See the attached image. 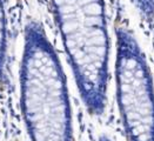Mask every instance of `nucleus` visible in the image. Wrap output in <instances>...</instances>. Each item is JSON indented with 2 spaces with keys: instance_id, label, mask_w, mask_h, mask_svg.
Instances as JSON below:
<instances>
[{
  "instance_id": "nucleus-1",
  "label": "nucleus",
  "mask_w": 154,
  "mask_h": 141,
  "mask_svg": "<svg viewBox=\"0 0 154 141\" xmlns=\"http://www.w3.org/2000/svg\"><path fill=\"white\" fill-rule=\"evenodd\" d=\"M20 98L32 141H73L66 77L44 27L37 21H29L25 28Z\"/></svg>"
},
{
  "instance_id": "nucleus-2",
  "label": "nucleus",
  "mask_w": 154,
  "mask_h": 141,
  "mask_svg": "<svg viewBox=\"0 0 154 141\" xmlns=\"http://www.w3.org/2000/svg\"><path fill=\"white\" fill-rule=\"evenodd\" d=\"M63 45L91 114L106 106L109 37L103 0H52Z\"/></svg>"
},
{
  "instance_id": "nucleus-3",
  "label": "nucleus",
  "mask_w": 154,
  "mask_h": 141,
  "mask_svg": "<svg viewBox=\"0 0 154 141\" xmlns=\"http://www.w3.org/2000/svg\"><path fill=\"white\" fill-rule=\"evenodd\" d=\"M116 99L129 141H154V86L151 71L128 27H116Z\"/></svg>"
},
{
  "instance_id": "nucleus-4",
  "label": "nucleus",
  "mask_w": 154,
  "mask_h": 141,
  "mask_svg": "<svg viewBox=\"0 0 154 141\" xmlns=\"http://www.w3.org/2000/svg\"><path fill=\"white\" fill-rule=\"evenodd\" d=\"M6 52H7V23L4 2L0 0V86L6 80Z\"/></svg>"
},
{
  "instance_id": "nucleus-5",
  "label": "nucleus",
  "mask_w": 154,
  "mask_h": 141,
  "mask_svg": "<svg viewBox=\"0 0 154 141\" xmlns=\"http://www.w3.org/2000/svg\"><path fill=\"white\" fill-rule=\"evenodd\" d=\"M99 141H111L108 138H106V136H101L100 139H99Z\"/></svg>"
}]
</instances>
